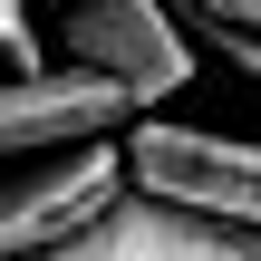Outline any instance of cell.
I'll return each mask as SVG.
<instances>
[{"mask_svg": "<svg viewBox=\"0 0 261 261\" xmlns=\"http://www.w3.org/2000/svg\"><path fill=\"white\" fill-rule=\"evenodd\" d=\"M126 174L145 203L213 223V232H252L261 242V136L232 126H184V116H145L126 136Z\"/></svg>", "mask_w": 261, "mask_h": 261, "instance_id": "1", "label": "cell"}, {"mask_svg": "<svg viewBox=\"0 0 261 261\" xmlns=\"http://www.w3.org/2000/svg\"><path fill=\"white\" fill-rule=\"evenodd\" d=\"M136 203L126 145H77V155H39V165H0V261H48L77 232H97L107 213Z\"/></svg>", "mask_w": 261, "mask_h": 261, "instance_id": "2", "label": "cell"}, {"mask_svg": "<svg viewBox=\"0 0 261 261\" xmlns=\"http://www.w3.org/2000/svg\"><path fill=\"white\" fill-rule=\"evenodd\" d=\"M58 48L68 68L107 77L126 107H165L194 87V29L174 0H77L58 10Z\"/></svg>", "mask_w": 261, "mask_h": 261, "instance_id": "3", "label": "cell"}, {"mask_svg": "<svg viewBox=\"0 0 261 261\" xmlns=\"http://www.w3.org/2000/svg\"><path fill=\"white\" fill-rule=\"evenodd\" d=\"M145 116L87 77V68H48V77H0V165H39V155H77V145H126Z\"/></svg>", "mask_w": 261, "mask_h": 261, "instance_id": "4", "label": "cell"}, {"mask_svg": "<svg viewBox=\"0 0 261 261\" xmlns=\"http://www.w3.org/2000/svg\"><path fill=\"white\" fill-rule=\"evenodd\" d=\"M184 19H203L213 39H261V0H174Z\"/></svg>", "mask_w": 261, "mask_h": 261, "instance_id": "5", "label": "cell"}, {"mask_svg": "<svg viewBox=\"0 0 261 261\" xmlns=\"http://www.w3.org/2000/svg\"><path fill=\"white\" fill-rule=\"evenodd\" d=\"M223 58H232V68H242V77L261 87V39H223Z\"/></svg>", "mask_w": 261, "mask_h": 261, "instance_id": "6", "label": "cell"}]
</instances>
